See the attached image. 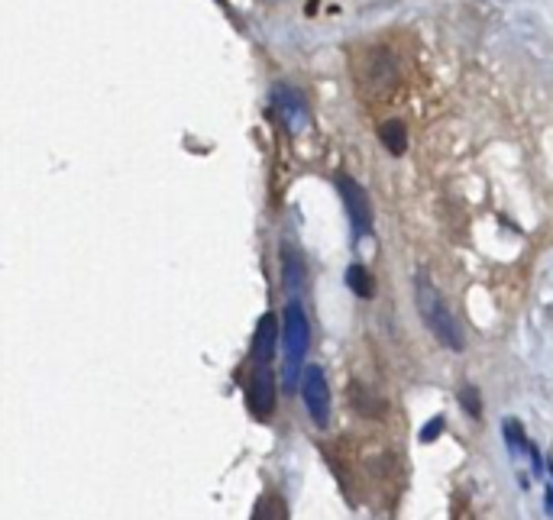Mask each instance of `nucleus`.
<instances>
[{"label": "nucleus", "mask_w": 553, "mask_h": 520, "mask_svg": "<svg viewBox=\"0 0 553 520\" xmlns=\"http://www.w3.org/2000/svg\"><path fill=\"white\" fill-rule=\"evenodd\" d=\"M275 107H279V113L285 117L289 123H305L308 120V113H305V97L298 94V91L285 88V84H279L275 88Z\"/></svg>", "instance_id": "obj_7"}, {"label": "nucleus", "mask_w": 553, "mask_h": 520, "mask_svg": "<svg viewBox=\"0 0 553 520\" xmlns=\"http://www.w3.org/2000/svg\"><path fill=\"white\" fill-rule=\"evenodd\" d=\"M281 278H285V288H289L291 295H298V291L305 288V265H301V259L285 246H281Z\"/></svg>", "instance_id": "obj_8"}, {"label": "nucleus", "mask_w": 553, "mask_h": 520, "mask_svg": "<svg viewBox=\"0 0 553 520\" xmlns=\"http://www.w3.org/2000/svg\"><path fill=\"white\" fill-rule=\"evenodd\" d=\"M334 184H337L340 198H343L346 216H350L356 240H360V236H366V233L372 230V200H369V194L362 191V184H356L350 175H337L334 178Z\"/></svg>", "instance_id": "obj_4"}, {"label": "nucleus", "mask_w": 553, "mask_h": 520, "mask_svg": "<svg viewBox=\"0 0 553 520\" xmlns=\"http://www.w3.org/2000/svg\"><path fill=\"white\" fill-rule=\"evenodd\" d=\"M459 404H463V408L469 410V417H476V420L482 417V401L473 384H463V388H459Z\"/></svg>", "instance_id": "obj_11"}, {"label": "nucleus", "mask_w": 553, "mask_h": 520, "mask_svg": "<svg viewBox=\"0 0 553 520\" xmlns=\"http://www.w3.org/2000/svg\"><path fill=\"white\" fill-rule=\"evenodd\" d=\"M346 288L353 291L356 297H372L376 295V281H372V275H369V269H362L360 262L356 265H350V269H346Z\"/></svg>", "instance_id": "obj_10"}, {"label": "nucleus", "mask_w": 553, "mask_h": 520, "mask_svg": "<svg viewBox=\"0 0 553 520\" xmlns=\"http://www.w3.org/2000/svg\"><path fill=\"white\" fill-rule=\"evenodd\" d=\"M443 430H447V417H443V414L431 417V420H427V424L421 427V443H433Z\"/></svg>", "instance_id": "obj_12"}, {"label": "nucleus", "mask_w": 553, "mask_h": 520, "mask_svg": "<svg viewBox=\"0 0 553 520\" xmlns=\"http://www.w3.org/2000/svg\"><path fill=\"white\" fill-rule=\"evenodd\" d=\"M246 398L249 408L256 417H269L275 410V375H272V362H253L246 384Z\"/></svg>", "instance_id": "obj_5"}, {"label": "nucleus", "mask_w": 553, "mask_h": 520, "mask_svg": "<svg viewBox=\"0 0 553 520\" xmlns=\"http://www.w3.org/2000/svg\"><path fill=\"white\" fill-rule=\"evenodd\" d=\"M311 346V323L301 307V301H289L285 304V321H281V349H285V388L295 392L305 375V356Z\"/></svg>", "instance_id": "obj_2"}, {"label": "nucleus", "mask_w": 553, "mask_h": 520, "mask_svg": "<svg viewBox=\"0 0 553 520\" xmlns=\"http://www.w3.org/2000/svg\"><path fill=\"white\" fill-rule=\"evenodd\" d=\"M415 304H417V313H421V321H424V327L431 330V337L437 339V343L447 346L450 352L466 349L463 330H459L457 317L450 313V304L443 301L441 291L433 288V281L427 278L424 272L415 278Z\"/></svg>", "instance_id": "obj_1"}, {"label": "nucleus", "mask_w": 553, "mask_h": 520, "mask_svg": "<svg viewBox=\"0 0 553 520\" xmlns=\"http://www.w3.org/2000/svg\"><path fill=\"white\" fill-rule=\"evenodd\" d=\"M379 139H382V145L392 155H405V149H408V133H405V123L401 120H385L379 127Z\"/></svg>", "instance_id": "obj_9"}, {"label": "nucleus", "mask_w": 553, "mask_h": 520, "mask_svg": "<svg viewBox=\"0 0 553 520\" xmlns=\"http://www.w3.org/2000/svg\"><path fill=\"white\" fill-rule=\"evenodd\" d=\"M301 401H305L308 417L314 420V427H327L330 424V384L327 375H324L321 366H308L305 375H301Z\"/></svg>", "instance_id": "obj_3"}, {"label": "nucleus", "mask_w": 553, "mask_h": 520, "mask_svg": "<svg viewBox=\"0 0 553 520\" xmlns=\"http://www.w3.org/2000/svg\"><path fill=\"white\" fill-rule=\"evenodd\" d=\"M279 346H281V327L275 321V313H265L256 327V337H253V362H272Z\"/></svg>", "instance_id": "obj_6"}]
</instances>
